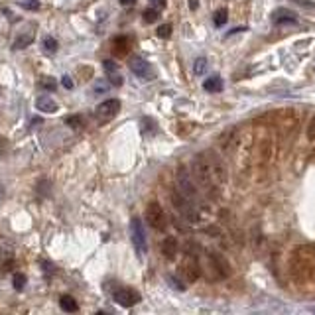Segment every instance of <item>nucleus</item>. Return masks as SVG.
<instances>
[{
    "instance_id": "nucleus-26",
    "label": "nucleus",
    "mask_w": 315,
    "mask_h": 315,
    "mask_svg": "<svg viewBox=\"0 0 315 315\" xmlns=\"http://www.w3.org/2000/svg\"><path fill=\"white\" fill-rule=\"evenodd\" d=\"M142 124H146V126H142V130H144V132H150L152 130V134H154V132L158 130L156 120H152V118H148V116H146V118H142Z\"/></svg>"
},
{
    "instance_id": "nucleus-5",
    "label": "nucleus",
    "mask_w": 315,
    "mask_h": 315,
    "mask_svg": "<svg viewBox=\"0 0 315 315\" xmlns=\"http://www.w3.org/2000/svg\"><path fill=\"white\" fill-rule=\"evenodd\" d=\"M146 219L150 223V227H154L156 230H165L167 227V217H165L162 205L156 201H152L146 209Z\"/></svg>"
},
{
    "instance_id": "nucleus-34",
    "label": "nucleus",
    "mask_w": 315,
    "mask_h": 315,
    "mask_svg": "<svg viewBox=\"0 0 315 315\" xmlns=\"http://www.w3.org/2000/svg\"><path fill=\"white\" fill-rule=\"evenodd\" d=\"M197 6H199L197 0H189V8H191V10H197Z\"/></svg>"
},
{
    "instance_id": "nucleus-25",
    "label": "nucleus",
    "mask_w": 315,
    "mask_h": 315,
    "mask_svg": "<svg viewBox=\"0 0 315 315\" xmlns=\"http://www.w3.org/2000/svg\"><path fill=\"white\" fill-rule=\"evenodd\" d=\"M12 282H14V288H16L18 291H22L26 288V274H22V272H16Z\"/></svg>"
},
{
    "instance_id": "nucleus-32",
    "label": "nucleus",
    "mask_w": 315,
    "mask_h": 315,
    "mask_svg": "<svg viewBox=\"0 0 315 315\" xmlns=\"http://www.w3.org/2000/svg\"><path fill=\"white\" fill-rule=\"evenodd\" d=\"M61 83H63V87L65 89H73V79L69 75H63L61 77Z\"/></svg>"
},
{
    "instance_id": "nucleus-9",
    "label": "nucleus",
    "mask_w": 315,
    "mask_h": 315,
    "mask_svg": "<svg viewBox=\"0 0 315 315\" xmlns=\"http://www.w3.org/2000/svg\"><path fill=\"white\" fill-rule=\"evenodd\" d=\"M199 274H201V270H199V262L193 258V256H187L185 258V262L179 266V276L183 278L185 282H195L197 278H199Z\"/></svg>"
},
{
    "instance_id": "nucleus-19",
    "label": "nucleus",
    "mask_w": 315,
    "mask_h": 315,
    "mask_svg": "<svg viewBox=\"0 0 315 315\" xmlns=\"http://www.w3.org/2000/svg\"><path fill=\"white\" fill-rule=\"evenodd\" d=\"M228 20V10L227 8H219L217 12L213 14V24L217 26V28H221V26H225Z\"/></svg>"
},
{
    "instance_id": "nucleus-30",
    "label": "nucleus",
    "mask_w": 315,
    "mask_h": 315,
    "mask_svg": "<svg viewBox=\"0 0 315 315\" xmlns=\"http://www.w3.org/2000/svg\"><path fill=\"white\" fill-rule=\"evenodd\" d=\"M167 282H170V286L172 288H176V290H185V286L177 280V278H174V276H167Z\"/></svg>"
},
{
    "instance_id": "nucleus-16",
    "label": "nucleus",
    "mask_w": 315,
    "mask_h": 315,
    "mask_svg": "<svg viewBox=\"0 0 315 315\" xmlns=\"http://www.w3.org/2000/svg\"><path fill=\"white\" fill-rule=\"evenodd\" d=\"M59 307H61L63 311H67V313H73V311H77L79 309V305H77V302L71 298V296H61L59 298Z\"/></svg>"
},
{
    "instance_id": "nucleus-18",
    "label": "nucleus",
    "mask_w": 315,
    "mask_h": 315,
    "mask_svg": "<svg viewBox=\"0 0 315 315\" xmlns=\"http://www.w3.org/2000/svg\"><path fill=\"white\" fill-rule=\"evenodd\" d=\"M109 89H111V81H107V79H97L95 85H93V97H101L104 93H109Z\"/></svg>"
},
{
    "instance_id": "nucleus-2",
    "label": "nucleus",
    "mask_w": 315,
    "mask_h": 315,
    "mask_svg": "<svg viewBox=\"0 0 315 315\" xmlns=\"http://www.w3.org/2000/svg\"><path fill=\"white\" fill-rule=\"evenodd\" d=\"M109 293L113 296V300L118 305H122V307H132V305H136L140 302V293L134 288H128V286H120V284H116L113 290L111 288H107Z\"/></svg>"
},
{
    "instance_id": "nucleus-3",
    "label": "nucleus",
    "mask_w": 315,
    "mask_h": 315,
    "mask_svg": "<svg viewBox=\"0 0 315 315\" xmlns=\"http://www.w3.org/2000/svg\"><path fill=\"white\" fill-rule=\"evenodd\" d=\"M172 201H174V205H176L177 211L183 215L187 221H191V223H197L199 215H197V209H195V205H193L191 199H187V197H185L183 193H179V191H174V193H172Z\"/></svg>"
},
{
    "instance_id": "nucleus-20",
    "label": "nucleus",
    "mask_w": 315,
    "mask_h": 315,
    "mask_svg": "<svg viewBox=\"0 0 315 315\" xmlns=\"http://www.w3.org/2000/svg\"><path fill=\"white\" fill-rule=\"evenodd\" d=\"M65 124H69L71 128L79 130V128H83V126H85V120H83V116H81V114H71V116H65Z\"/></svg>"
},
{
    "instance_id": "nucleus-17",
    "label": "nucleus",
    "mask_w": 315,
    "mask_h": 315,
    "mask_svg": "<svg viewBox=\"0 0 315 315\" xmlns=\"http://www.w3.org/2000/svg\"><path fill=\"white\" fill-rule=\"evenodd\" d=\"M34 38H36V34L34 32H28V34H20L18 38L14 39V50H22V48H26V46H30L32 41H34Z\"/></svg>"
},
{
    "instance_id": "nucleus-33",
    "label": "nucleus",
    "mask_w": 315,
    "mask_h": 315,
    "mask_svg": "<svg viewBox=\"0 0 315 315\" xmlns=\"http://www.w3.org/2000/svg\"><path fill=\"white\" fill-rule=\"evenodd\" d=\"M150 4L154 6V8H158V10H164L167 2H165V0H150Z\"/></svg>"
},
{
    "instance_id": "nucleus-11",
    "label": "nucleus",
    "mask_w": 315,
    "mask_h": 315,
    "mask_svg": "<svg viewBox=\"0 0 315 315\" xmlns=\"http://www.w3.org/2000/svg\"><path fill=\"white\" fill-rule=\"evenodd\" d=\"M102 69H104V73H107V79L111 81V85L120 87V85L124 83V77L120 75V67H118V63H114L113 59H104V61H102Z\"/></svg>"
},
{
    "instance_id": "nucleus-8",
    "label": "nucleus",
    "mask_w": 315,
    "mask_h": 315,
    "mask_svg": "<svg viewBox=\"0 0 315 315\" xmlns=\"http://www.w3.org/2000/svg\"><path fill=\"white\" fill-rule=\"evenodd\" d=\"M177 187H179V193H183L187 199L195 201L199 197V191H197V185L189 179V176L185 172H179L177 174Z\"/></svg>"
},
{
    "instance_id": "nucleus-29",
    "label": "nucleus",
    "mask_w": 315,
    "mask_h": 315,
    "mask_svg": "<svg viewBox=\"0 0 315 315\" xmlns=\"http://www.w3.org/2000/svg\"><path fill=\"white\" fill-rule=\"evenodd\" d=\"M293 4H298V6H302L305 10H313L315 8V2L313 0H291Z\"/></svg>"
},
{
    "instance_id": "nucleus-24",
    "label": "nucleus",
    "mask_w": 315,
    "mask_h": 315,
    "mask_svg": "<svg viewBox=\"0 0 315 315\" xmlns=\"http://www.w3.org/2000/svg\"><path fill=\"white\" fill-rule=\"evenodd\" d=\"M57 48H59V46H57V39H53L51 36H46V38H44V50L48 51V53H55Z\"/></svg>"
},
{
    "instance_id": "nucleus-14",
    "label": "nucleus",
    "mask_w": 315,
    "mask_h": 315,
    "mask_svg": "<svg viewBox=\"0 0 315 315\" xmlns=\"http://www.w3.org/2000/svg\"><path fill=\"white\" fill-rule=\"evenodd\" d=\"M162 254H164L167 260H174L177 254V240L176 237H165L162 242Z\"/></svg>"
},
{
    "instance_id": "nucleus-23",
    "label": "nucleus",
    "mask_w": 315,
    "mask_h": 315,
    "mask_svg": "<svg viewBox=\"0 0 315 315\" xmlns=\"http://www.w3.org/2000/svg\"><path fill=\"white\" fill-rule=\"evenodd\" d=\"M39 87L46 89V91H55L57 89V81L53 77H41L39 79Z\"/></svg>"
},
{
    "instance_id": "nucleus-6",
    "label": "nucleus",
    "mask_w": 315,
    "mask_h": 315,
    "mask_svg": "<svg viewBox=\"0 0 315 315\" xmlns=\"http://www.w3.org/2000/svg\"><path fill=\"white\" fill-rule=\"evenodd\" d=\"M118 113H120V101H118V99H109V101L101 102V104L97 107L95 116H97V120H99L101 124H104V122L113 120Z\"/></svg>"
},
{
    "instance_id": "nucleus-13",
    "label": "nucleus",
    "mask_w": 315,
    "mask_h": 315,
    "mask_svg": "<svg viewBox=\"0 0 315 315\" xmlns=\"http://www.w3.org/2000/svg\"><path fill=\"white\" fill-rule=\"evenodd\" d=\"M36 109L46 114H53L57 113V102L53 101L51 97H48V95H41V97L36 99Z\"/></svg>"
},
{
    "instance_id": "nucleus-21",
    "label": "nucleus",
    "mask_w": 315,
    "mask_h": 315,
    "mask_svg": "<svg viewBox=\"0 0 315 315\" xmlns=\"http://www.w3.org/2000/svg\"><path fill=\"white\" fill-rule=\"evenodd\" d=\"M144 22L146 24H152V22H158V18H160V10L158 8H148V10H144Z\"/></svg>"
},
{
    "instance_id": "nucleus-1",
    "label": "nucleus",
    "mask_w": 315,
    "mask_h": 315,
    "mask_svg": "<svg viewBox=\"0 0 315 315\" xmlns=\"http://www.w3.org/2000/svg\"><path fill=\"white\" fill-rule=\"evenodd\" d=\"M191 172L195 181L205 189H217L225 181V167L211 154H197L193 158Z\"/></svg>"
},
{
    "instance_id": "nucleus-7",
    "label": "nucleus",
    "mask_w": 315,
    "mask_h": 315,
    "mask_svg": "<svg viewBox=\"0 0 315 315\" xmlns=\"http://www.w3.org/2000/svg\"><path fill=\"white\" fill-rule=\"evenodd\" d=\"M128 67H130V71H132L134 75L140 77V79H144V81H150L152 77H154V71H152L150 63L146 61L144 57H140V55H134V57H130V61H128Z\"/></svg>"
},
{
    "instance_id": "nucleus-27",
    "label": "nucleus",
    "mask_w": 315,
    "mask_h": 315,
    "mask_svg": "<svg viewBox=\"0 0 315 315\" xmlns=\"http://www.w3.org/2000/svg\"><path fill=\"white\" fill-rule=\"evenodd\" d=\"M18 4L26 10H38L39 8V0H18Z\"/></svg>"
},
{
    "instance_id": "nucleus-12",
    "label": "nucleus",
    "mask_w": 315,
    "mask_h": 315,
    "mask_svg": "<svg viewBox=\"0 0 315 315\" xmlns=\"http://www.w3.org/2000/svg\"><path fill=\"white\" fill-rule=\"evenodd\" d=\"M296 22H298V16H296V12L288 10V8H276L272 12V24L274 26L296 24Z\"/></svg>"
},
{
    "instance_id": "nucleus-35",
    "label": "nucleus",
    "mask_w": 315,
    "mask_h": 315,
    "mask_svg": "<svg viewBox=\"0 0 315 315\" xmlns=\"http://www.w3.org/2000/svg\"><path fill=\"white\" fill-rule=\"evenodd\" d=\"M246 28L244 26H240V28H235V30H230V34H239V32H244Z\"/></svg>"
},
{
    "instance_id": "nucleus-10",
    "label": "nucleus",
    "mask_w": 315,
    "mask_h": 315,
    "mask_svg": "<svg viewBox=\"0 0 315 315\" xmlns=\"http://www.w3.org/2000/svg\"><path fill=\"white\" fill-rule=\"evenodd\" d=\"M134 46V38L132 36H116V38L111 41V50H113V55L116 57H124L130 53Z\"/></svg>"
},
{
    "instance_id": "nucleus-4",
    "label": "nucleus",
    "mask_w": 315,
    "mask_h": 315,
    "mask_svg": "<svg viewBox=\"0 0 315 315\" xmlns=\"http://www.w3.org/2000/svg\"><path fill=\"white\" fill-rule=\"evenodd\" d=\"M130 235H132V244L140 256H144L148 252V240H146V233H144V225L138 217H134L130 221Z\"/></svg>"
},
{
    "instance_id": "nucleus-28",
    "label": "nucleus",
    "mask_w": 315,
    "mask_h": 315,
    "mask_svg": "<svg viewBox=\"0 0 315 315\" xmlns=\"http://www.w3.org/2000/svg\"><path fill=\"white\" fill-rule=\"evenodd\" d=\"M170 36H172V26L170 24H164L158 28V38L165 39V38H170Z\"/></svg>"
},
{
    "instance_id": "nucleus-15",
    "label": "nucleus",
    "mask_w": 315,
    "mask_h": 315,
    "mask_svg": "<svg viewBox=\"0 0 315 315\" xmlns=\"http://www.w3.org/2000/svg\"><path fill=\"white\" fill-rule=\"evenodd\" d=\"M223 79L219 75H213L209 77V79H205V83H203V89L207 91V93H221L223 91Z\"/></svg>"
},
{
    "instance_id": "nucleus-36",
    "label": "nucleus",
    "mask_w": 315,
    "mask_h": 315,
    "mask_svg": "<svg viewBox=\"0 0 315 315\" xmlns=\"http://www.w3.org/2000/svg\"><path fill=\"white\" fill-rule=\"evenodd\" d=\"M134 2H136V0H120L122 6H130V4H134Z\"/></svg>"
},
{
    "instance_id": "nucleus-31",
    "label": "nucleus",
    "mask_w": 315,
    "mask_h": 315,
    "mask_svg": "<svg viewBox=\"0 0 315 315\" xmlns=\"http://www.w3.org/2000/svg\"><path fill=\"white\" fill-rule=\"evenodd\" d=\"M307 138H309V140H315V116L311 118L309 126H307Z\"/></svg>"
},
{
    "instance_id": "nucleus-22",
    "label": "nucleus",
    "mask_w": 315,
    "mask_h": 315,
    "mask_svg": "<svg viewBox=\"0 0 315 315\" xmlns=\"http://www.w3.org/2000/svg\"><path fill=\"white\" fill-rule=\"evenodd\" d=\"M207 71V59L205 57H197L195 63H193V73L195 75H203Z\"/></svg>"
}]
</instances>
